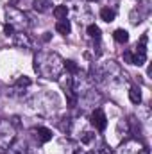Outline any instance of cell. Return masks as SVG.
<instances>
[{
	"mask_svg": "<svg viewBox=\"0 0 152 154\" xmlns=\"http://www.w3.org/2000/svg\"><path fill=\"white\" fill-rule=\"evenodd\" d=\"M13 43H14L16 47H20V48H31V45H32L31 38H29L23 31H18V32L13 34Z\"/></svg>",
	"mask_w": 152,
	"mask_h": 154,
	"instance_id": "obj_9",
	"label": "cell"
},
{
	"mask_svg": "<svg viewBox=\"0 0 152 154\" xmlns=\"http://www.w3.org/2000/svg\"><path fill=\"white\" fill-rule=\"evenodd\" d=\"M129 99H131L132 104H140V102H141V91H140L138 86H131V90H129Z\"/></svg>",
	"mask_w": 152,
	"mask_h": 154,
	"instance_id": "obj_14",
	"label": "cell"
},
{
	"mask_svg": "<svg viewBox=\"0 0 152 154\" xmlns=\"http://www.w3.org/2000/svg\"><path fill=\"white\" fill-rule=\"evenodd\" d=\"M18 4V0H11V5H16Z\"/></svg>",
	"mask_w": 152,
	"mask_h": 154,
	"instance_id": "obj_23",
	"label": "cell"
},
{
	"mask_svg": "<svg viewBox=\"0 0 152 154\" xmlns=\"http://www.w3.org/2000/svg\"><path fill=\"white\" fill-rule=\"evenodd\" d=\"M88 34H90V38L99 39L100 38V29H99L95 23H91V25H88Z\"/></svg>",
	"mask_w": 152,
	"mask_h": 154,
	"instance_id": "obj_18",
	"label": "cell"
},
{
	"mask_svg": "<svg viewBox=\"0 0 152 154\" xmlns=\"http://www.w3.org/2000/svg\"><path fill=\"white\" fill-rule=\"evenodd\" d=\"M100 18H102L104 22H108V23L113 22L114 20V11L113 9H109V7H104V9L100 11Z\"/></svg>",
	"mask_w": 152,
	"mask_h": 154,
	"instance_id": "obj_16",
	"label": "cell"
},
{
	"mask_svg": "<svg viewBox=\"0 0 152 154\" xmlns=\"http://www.w3.org/2000/svg\"><path fill=\"white\" fill-rule=\"evenodd\" d=\"M123 59L132 65V50H125V52H123Z\"/></svg>",
	"mask_w": 152,
	"mask_h": 154,
	"instance_id": "obj_22",
	"label": "cell"
},
{
	"mask_svg": "<svg viewBox=\"0 0 152 154\" xmlns=\"http://www.w3.org/2000/svg\"><path fill=\"white\" fill-rule=\"evenodd\" d=\"M31 84H32V81H31L29 77H25V75H23V77H20V79L16 81V84H14L13 91H14L16 95H22V91L25 93V90H27V88H29Z\"/></svg>",
	"mask_w": 152,
	"mask_h": 154,
	"instance_id": "obj_11",
	"label": "cell"
},
{
	"mask_svg": "<svg viewBox=\"0 0 152 154\" xmlns=\"http://www.w3.org/2000/svg\"><path fill=\"white\" fill-rule=\"evenodd\" d=\"M91 125L95 127V129H99V131H104L106 127H108V118L104 115V111L100 109V108H97V109H93V113H91Z\"/></svg>",
	"mask_w": 152,
	"mask_h": 154,
	"instance_id": "obj_7",
	"label": "cell"
},
{
	"mask_svg": "<svg viewBox=\"0 0 152 154\" xmlns=\"http://www.w3.org/2000/svg\"><path fill=\"white\" fill-rule=\"evenodd\" d=\"M90 2H97V0H90Z\"/></svg>",
	"mask_w": 152,
	"mask_h": 154,
	"instance_id": "obj_24",
	"label": "cell"
},
{
	"mask_svg": "<svg viewBox=\"0 0 152 154\" xmlns=\"http://www.w3.org/2000/svg\"><path fill=\"white\" fill-rule=\"evenodd\" d=\"M32 7L38 13H48V11H52V2L50 0H34Z\"/></svg>",
	"mask_w": 152,
	"mask_h": 154,
	"instance_id": "obj_12",
	"label": "cell"
},
{
	"mask_svg": "<svg viewBox=\"0 0 152 154\" xmlns=\"http://www.w3.org/2000/svg\"><path fill=\"white\" fill-rule=\"evenodd\" d=\"M145 61H147V34H143L140 38L138 45L134 47V52H132V65L141 66Z\"/></svg>",
	"mask_w": 152,
	"mask_h": 154,
	"instance_id": "obj_6",
	"label": "cell"
},
{
	"mask_svg": "<svg viewBox=\"0 0 152 154\" xmlns=\"http://www.w3.org/2000/svg\"><path fill=\"white\" fill-rule=\"evenodd\" d=\"M66 14H68V7H66V5H57V7H54V16H56L57 20L66 18Z\"/></svg>",
	"mask_w": 152,
	"mask_h": 154,
	"instance_id": "obj_17",
	"label": "cell"
},
{
	"mask_svg": "<svg viewBox=\"0 0 152 154\" xmlns=\"http://www.w3.org/2000/svg\"><path fill=\"white\" fill-rule=\"evenodd\" d=\"M77 99H79V97H77L72 90H68V91H66V100H68V106H70V108L77 106Z\"/></svg>",
	"mask_w": 152,
	"mask_h": 154,
	"instance_id": "obj_19",
	"label": "cell"
},
{
	"mask_svg": "<svg viewBox=\"0 0 152 154\" xmlns=\"http://www.w3.org/2000/svg\"><path fill=\"white\" fill-rule=\"evenodd\" d=\"M65 70V61L56 52H38L34 56V72L43 79L57 81Z\"/></svg>",
	"mask_w": 152,
	"mask_h": 154,
	"instance_id": "obj_1",
	"label": "cell"
},
{
	"mask_svg": "<svg viewBox=\"0 0 152 154\" xmlns=\"http://www.w3.org/2000/svg\"><path fill=\"white\" fill-rule=\"evenodd\" d=\"M27 149H29V145L25 140H14L13 145L9 147L7 154H27Z\"/></svg>",
	"mask_w": 152,
	"mask_h": 154,
	"instance_id": "obj_10",
	"label": "cell"
},
{
	"mask_svg": "<svg viewBox=\"0 0 152 154\" xmlns=\"http://www.w3.org/2000/svg\"><path fill=\"white\" fill-rule=\"evenodd\" d=\"M56 31H57L59 34L66 36V34H70L72 25H70V22H68L66 18H63V20H57V23H56Z\"/></svg>",
	"mask_w": 152,
	"mask_h": 154,
	"instance_id": "obj_13",
	"label": "cell"
},
{
	"mask_svg": "<svg viewBox=\"0 0 152 154\" xmlns=\"http://www.w3.org/2000/svg\"><path fill=\"white\" fill-rule=\"evenodd\" d=\"M32 134L38 140V143H47V142L52 140V131L48 127H34L32 129Z\"/></svg>",
	"mask_w": 152,
	"mask_h": 154,
	"instance_id": "obj_8",
	"label": "cell"
},
{
	"mask_svg": "<svg viewBox=\"0 0 152 154\" xmlns=\"http://www.w3.org/2000/svg\"><path fill=\"white\" fill-rule=\"evenodd\" d=\"M14 31H16V29H14L13 25H9V23H5V25H4V32H5L7 36H13V34H14Z\"/></svg>",
	"mask_w": 152,
	"mask_h": 154,
	"instance_id": "obj_21",
	"label": "cell"
},
{
	"mask_svg": "<svg viewBox=\"0 0 152 154\" xmlns=\"http://www.w3.org/2000/svg\"><path fill=\"white\" fill-rule=\"evenodd\" d=\"M5 18H7V23L13 25L18 31H25L27 27H31V18L16 7H7L5 9Z\"/></svg>",
	"mask_w": 152,
	"mask_h": 154,
	"instance_id": "obj_4",
	"label": "cell"
},
{
	"mask_svg": "<svg viewBox=\"0 0 152 154\" xmlns=\"http://www.w3.org/2000/svg\"><path fill=\"white\" fill-rule=\"evenodd\" d=\"M113 154H149V151L140 140H125L118 145Z\"/></svg>",
	"mask_w": 152,
	"mask_h": 154,
	"instance_id": "obj_5",
	"label": "cell"
},
{
	"mask_svg": "<svg viewBox=\"0 0 152 154\" xmlns=\"http://www.w3.org/2000/svg\"><path fill=\"white\" fill-rule=\"evenodd\" d=\"M16 140V127L11 120H0V154H7L9 147Z\"/></svg>",
	"mask_w": 152,
	"mask_h": 154,
	"instance_id": "obj_2",
	"label": "cell"
},
{
	"mask_svg": "<svg viewBox=\"0 0 152 154\" xmlns=\"http://www.w3.org/2000/svg\"><path fill=\"white\" fill-rule=\"evenodd\" d=\"M70 84H72L70 90L75 93L77 97H84V95H88V93L93 90V81L90 79L88 74H82L81 70H77L75 74L72 75Z\"/></svg>",
	"mask_w": 152,
	"mask_h": 154,
	"instance_id": "obj_3",
	"label": "cell"
},
{
	"mask_svg": "<svg viewBox=\"0 0 152 154\" xmlns=\"http://www.w3.org/2000/svg\"><path fill=\"white\" fill-rule=\"evenodd\" d=\"M65 70H68V72H70V74L74 75L77 70H79V66H77L74 61H65Z\"/></svg>",
	"mask_w": 152,
	"mask_h": 154,
	"instance_id": "obj_20",
	"label": "cell"
},
{
	"mask_svg": "<svg viewBox=\"0 0 152 154\" xmlns=\"http://www.w3.org/2000/svg\"><path fill=\"white\" fill-rule=\"evenodd\" d=\"M113 36L118 43H127V41H129V32H127L125 29H116Z\"/></svg>",
	"mask_w": 152,
	"mask_h": 154,
	"instance_id": "obj_15",
	"label": "cell"
}]
</instances>
